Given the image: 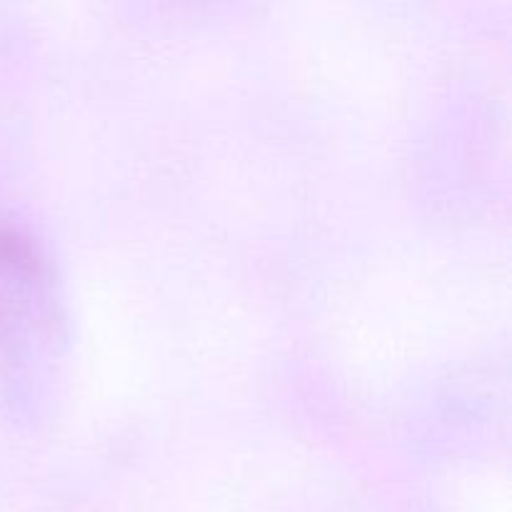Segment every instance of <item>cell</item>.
Segmentation results:
<instances>
[{
	"instance_id": "1",
	"label": "cell",
	"mask_w": 512,
	"mask_h": 512,
	"mask_svg": "<svg viewBox=\"0 0 512 512\" xmlns=\"http://www.w3.org/2000/svg\"><path fill=\"white\" fill-rule=\"evenodd\" d=\"M63 348L55 278L38 240L0 220V400L30 413L45 398Z\"/></svg>"
}]
</instances>
